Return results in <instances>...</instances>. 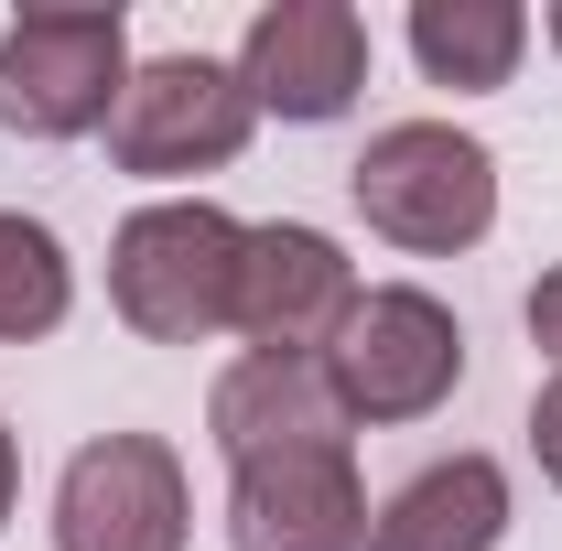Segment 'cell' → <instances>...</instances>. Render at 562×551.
I'll return each instance as SVG.
<instances>
[{
    "mask_svg": "<svg viewBox=\"0 0 562 551\" xmlns=\"http://www.w3.org/2000/svg\"><path fill=\"white\" fill-rule=\"evenodd\" d=\"M347 195L390 249L454 260V249H476L497 227V151L476 131H454V120H390V131L357 151Z\"/></svg>",
    "mask_w": 562,
    "mask_h": 551,
    "instance_id": "cell-2",
    "label": "cell"
},
{
    "mask_svg": "<svg viewBox=\"0 0 562 551\" xmlns=\"http://www.w3.org/2000/svg\"><path fill=\"white\" fill-rule=\"evenodd\" d=\"M11 497H22V443H11V421H0V530H11Z\"/></svg>",
    "mask_w": 562,
    "mask_h": 551,
    "instance_id": "cell-16",
    "label": "cell"
},
{
    "mask_svg": "<svg viewBox=\"0 0 562 551\" xmlns=\"http://www.w3.org/2000/svg\"><path fill=\"white\" fill-rule=\"evenodd\" d=\"M412 55L432 87L476 98V87H508L519 55H530V11L519 0H412Z\"/></svg>",
    "mask_w": 562,
    "mask_h": 551,
    "instance_id": "cell-12",
    "label": "cell"
},
{
    "mask_svg": "<svg viewBox=\"0 0 562 551\" xmlns=\"http://www.w3.org/2000/svg\"><path fill=\"white\" fill-rule=\"evenodd\" d=\"M530 454H541V476L562 486V379L541 390V401H530Z\"/></svg>",
    "mask_w": 562,
    "mask_h": 551,
    "instance_id": "cell-15",
    "label": "cell"
},
{
    "mask_svg": "<svg viewBox=\"0 0 562 551\" xmlns=\"http://www.w3.org/2000/svg\"><path fill=\"white\" fill-rule=\"evenodd\" d=\"M238 249L249 227L206 195H162V206L120 216L109 238V303L140 346H206L238 314Z\"/></svg>",
    "mask_w": 562,
    "mask_h": 551,
    "instance_id": "cell-1",
    "label": "cell"
},
{
    "mask_svg": "<svg viewBox=\"0 0 562 551\" xmlns=\"http://www.w3.org/2000/svg\"><path fill=\"white\" fill-rule=\"evenodd\" d=\"M184 454L162 432H98L55 476V551H184Z\"/></svg>",
    "mask_w": 562,
    "mask_h": 551,
    "instance_id": "cell-6",
    "label": "cell"
},
{
    "mask_svg": "<svg viewBox=\"0 0 562 551\" xmlns=\"http://www.w3.org/2000/svg\"><path fill=\"white\" fill-rule=\"evenodd\" d=\"M238 87H249V109L303 120V131L347 120L357 87H368V22L347 0H271L238 33Z\"/></svg>",
    "mask_w": 562,
    "mask_h": 551,
    "instance_id": "cell-7",
    "label": "cell"
},
{
    "mask_svg": "<svg viewBox=\"0 0 562 551\" xmlns=\"http://www.w3.org/2000/svg\"><path fill=\"white\" fill-rule=\"evenodd\" d=\"M131 87V22L120 0H55L0 33V131L11 140H76L98 131Z\"/></svg>",
    "mask_w": 562,
    "mask_h": 551,
    "instance_id": "cell-3",
    "label": "cell"
},
{
    "mask_svg": "<svg viewBox=\"0 0 562 551\" xmlns=\"http://www.w3.org/2000/svg\"><path fill=\"white\" fill-rule=\"evenodd\" d=\"M347 314H357V271L325 227H292V216L249 227V249H238V314H227L249 336V357H325Z\"/></svg>",
    "mask_w": 562,
    "mask_h": 551,
    "instance_id": "cell-9",
    "label": "cell"
},
{
    "mask_svg": "<svg viewBox=\"0 0 562 551\" xmlns=\"http://www.w3.org/2000/svg\"><path fill=\"white\" fill-rule=\"evenodd\" d=\"M249 131H260V109H249L238 66H216V55H151V66H131L120 109H109V162L140 173V184H173V173L238 162Z\"/></svg>",
    "mask_w": 562,
    "mask_h": 551,
    "instance_id": "cell-5",
    "label": "cell"
},
{
    "mask_svg": "<svg viewBox=\"0 0 562 551\" xmlns=\"http://www.w3.org/2000/svg\"><path fill=\"white\" fill-rule=\"evenodd\" d=\"M76 303V271H66V238L44 216H11L0 206V346H33L55 336Z\"/></svg>",
    "mask_w": 562,
    "mask_h": 551,
    "instance_id": "cell-13",
    "label": "cell"
},
{
    "mask_svg": "<svg viewBox=\"0 0 562 551\" xmlns=\"http://www.w3.org/2000/svg\"><path fill=\"white\" fill-rule=\"evenodd\" d=\"M206 432L227 465H249V454H292V443H347V412L325 390V357H238L206 401Z\"/></svg>",
    "mask_w": 562,
    "mask_h": 551,
    "instance_id": "cell-10",
    "label": "cell"
},
{
    "mask_svg": "<svg viewBox=\"0 0 562 551\" xmlns=\"http://www.w3.org/2000/svg\"><path fill=\"white\" fill-rule=\"evenodd\" d=\"M227 551H368V486L347 443L227 465Z\"/></svg>",
    "mask_w": 562,
    "mask_h": 551,
    "instance_id": "cell-8",
    "label": "cell"
},
{
    "mask_svg": "<svg viewBox=\"0 0 562 551\" xmlns=\"http://www.w3.org/2000/svg\"><path fill=\"white\" fill-rule=\"evenodd\" d=\"M465 379V325L422 292V281H379L357 292V314L325 346V390L347 421H422L454 401Z\"/></svg>",
    "mask_w": 562,
    "mask_h": 551,
    "instance_id": "cell-4",
    "label": "cell"
},
{
    "mask_svg": "<svg viewBox=\"0 0 562 551\" xmlns=\"http://www.w3.org/2000/svg\"><path fill=\"white\" fill-rule=\"evenodd\" d=\"M530 346H541V357L562 368V260H552L541 281H530Z\"/></svg>",
    "mask_w": 562,
    "mask_h": 551,
    "instance_id": "cell-14",
    "label": "cell"
},
{
    "mask_svg": "<svg viewBox=\"0 0 562 551\" xmlns=\"http://www.w3.org/2000/svg\"><path fill=\"white\" fill-rule=\"evenodd\" d=\"M497 541H508V465L497 454H443L368 508V551H497Z\"/></svg>",
    "mask_w": 562,
    "mask_h": 551,
    "instance_id": "cell-11",
    "label": "cell"
},
{
    "mask_svg": "<svg viewBox=\"0 0 562 551\" xmlns=\"http://www.w3.org/2000/svg\"><path fill=\"white\" fill-rule=\"evenodd\" d=\"M541 33H552V55H562V0H552V11H541Z\"/></svg>",
    "mask_w": 562,
    "mask_h": 551,
    "instance_id": "cell-17",
    "label": "cell"
}]
</instances>
